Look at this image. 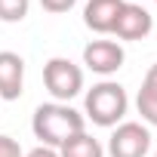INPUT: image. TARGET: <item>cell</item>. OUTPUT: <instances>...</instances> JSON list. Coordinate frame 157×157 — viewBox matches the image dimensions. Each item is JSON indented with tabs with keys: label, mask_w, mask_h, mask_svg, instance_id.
I'll return each mask as SVG.
<instances>
[{
	"label": "cell",
	"mask_w": 157,
	"mask_h": 157,
	"mask_svg": "<svg viewBox=\"0 0 157 157\" xmlns=\"http://www.w3.org/2000/svg\"><path fill=\"white\" fill-rule=\"evenodd\" d=\"M151 148V132L142 123H120L108 139L111 157H145Z\"/></svg>",
	"instance_id": "cell-4"
},
{
	"label": "cell",
	"mask_w": 157,
	"mask_h": 157,
	"mask_svg": "<svg viewBox=\"0 0 157 157\" xmlns=\"http://www.w3.org/2000/svg\"><path fill=\"white\" fill-rule=\"evenodd\" d=\"M136 108H139L142 120H148V123H154V126H157V62L148 68L145 80H142V90H139Z\"/></svg>",
	"instance_id": "cell-9"
},
{
	"label": "cell",
	"mask_w": 157,
	"mask_h": 157,
	"mask_svg": "<svg viewBox=\"0 0 157 157\" xmlns=\"http://www.w3.org/2000/svg\"><path fill=\"white\" fill-rule=\"evenodd\" d=\"M25 157H59V151H56V148H46V145H37V148L28 151Z\"/></svg>",
	"instance_id": "cell-14"
},
{
	"label": "cell",
	"mask_w": 157,
	"mask_h": 157,
	"mask_svg": "<svg viewBox=\"0 0 157 157\" xmlns=\"http://www.w3.org/2000/svg\"><path fill=\"white\" fill-rule=\"evenodd\" d=\"M123 0H90L83 6V25L96 34H111Z\"/></svg>",
	"instance_id": "cell-8"
},
{
	"label": "cell",
	"mask_w": 157,
	"mask_h": 157,
	"mask_svg": "<svg viewBox=\"0 0 157 157\" xmlns=\"http://www.w3.org/2000/svg\"><path fill=\"white\" fill-rule=\"evenodd\" d=\"M74 3H77V0H40V6L46 13H68Z\"/></svg>",
	"instance_id": "cell-13"
},
{
	"label": "cell",
	"mask_w": 157,
	"mask_h": 157,
	"mask_svg": "<svg viewBox=\"0 0 157 157\" xmlns=\"http://www.w3.org/2000/svg\"><path fill=\"white\" fill-rule=\"evenodd\" d=\"M151 28H154V19L142 3H123L111 34H117L120 40H145L151 34Z\"/></svg>",
	"instance_id": "cell-5"
},
{
	"label": "cell",
	"mask_w": 157,
	"mask_h": 157,
	"mask_svg": "<svg viewBox=\"0 0 157 157\" xmlns=\"http://www.w3.org/2000/svg\"><path fill=\"white\" fill-rule=\"evenodd\" d=\"M25 83V59L19 52H0V99L16 102Z\"/></svg>",
	"instance_id": "cell-7"
},
{
	"label": "cell",
	"mask_w": 157,
	"mask_h": 157,
	"mask_svg": "<svg viewBox=\"0 0 157 157\" xmlns=\"http://www.w3.org/2000/svg\"><path fill=\"white\" fill-rule=\"evenodd\" d=\"M154 3H157V0H154Z\"/></svg>",
	"instance_id": "cell-15"
},
{
	"label": "cell",
	"mask_w": 157,
	"mask_h": 157,
	"mask_svg": "<svg viewBox=\"0 0 157 157\" xmlns=\"http://www.w3.org/2000/svg\"><path fill=\"white\" fill-rule=\"evenodd\" d=\"M31 0H0V22H22Z\"/></svg>",
	"instance_id": "cell-11"
},
{
	"label": "cell",
	"mask_w": 157,
	"mask_h": 157,
	"mask_svg": "<svg viewBox=\"0 0 157 157\" xmlns=\"http://www.w3.org/2000/svg\"><path fill=\"white\" fill-rule=\"evenodd\" d=\"M86 117L99 126H117V120H123L126 108H129V99H126V90L114 80H102L96 83L90 93H86Z\"/></svg>",
	"instance_id": "cell-2"
},
{
	"label": "cell",
	"mask_w": 157,
	"mask_h": 157,
	"mask_svg": "<svg viewBox=\"0 0 157 157\" xmlns=\"http://www.w3.org/2000/svg\"><path fill=\"white\" fill-rule=\"evenodd\" d=\"M43 83H46V90L59 102H68V99H74L83 90V71L77 68L71 59L56 56V59H49L43 65Z\"/></svg>",
	"instance_id": "cell-3"
},
{
	"label": "cell",
	"mask_w": 157,
	"mask_h": 157,
	"mask_svg": "<svg viewBox=\"0 0 157 157\" xmlns=\"http://www.w3.org/2000/svg\"><path fill=\"white\" fill-rule=\"evenodd\" d=\"M123 46L120 43H114V40H93V43H86L83 46V65L90 68V71H96V74H114V71H120L123 68Z\"/></svg>",
	"instance_id": "cell-6"
},
{
	"label": "cell",
	"mask_w": 157,
	"mask_h": 157,
	"mask_svg": "<svg viewBox=\"0 0 157 157\" xmlns=\"http://www.w3.org/2000/svg\"><path fill=\"white\" fill-rule=\"evenodd\" d=\"M59 157H105V148L99 145V139L80 132V136L68 139V142L59 148Z\"/></svg>",
	"instance_id": "cell-10"
},
{
	"label": "cell",
	"mask_w": 157,
	"mask_h": 157,
	"mask_svg": "<svg viewBox=\"0 0 157 157\" xmlns=\"http://www.w3.org/2000/svg\"><path fill=\"white\" fill-rule=\"evenodd\" d=\"M0 157H25V154H22V148H19L16 139L0 136Z\"/></svg>",
	"instance_id": "cell-12"
},
{
	"label": "cell",
	"mask_w": 157,
	"mask_h": 157,
	"mask_svg": "<svg viewBox=\"0 0 157 157\" xmlns=\"http://www.w3.org/2000/svg\"><path fill=\"white\" fill-rule=\"evenodd\" d=\"M31 129H34V136H37L46 148H62L68 139L86 132V129H83V114L74 111V108L65 105V102L40 105V108L34 111Z\"/></svg>",
	"instance_id": "cell-1"
}]
</instances>
